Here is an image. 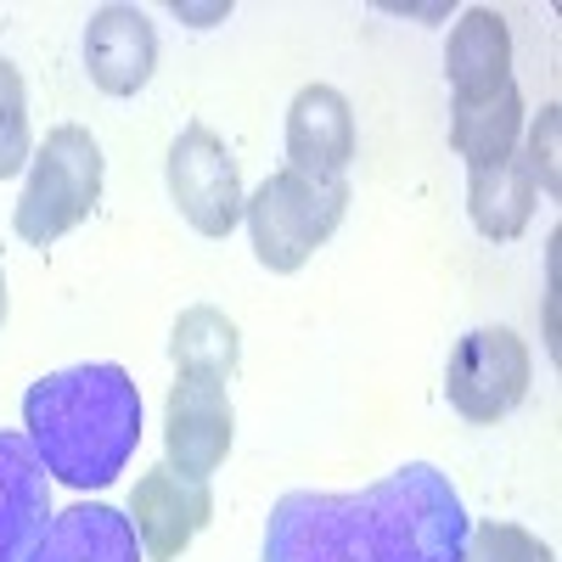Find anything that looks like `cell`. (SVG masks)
Here are the masks:
<instances>
[{"label":"cell","mask_w":562,"mask_h":562,"mask_svg":"<svg viewBox=\"0 0 562 562\" xmlns=\"http://www.w3.org/2000/svg\"><path fill=\"white\" fill-rule=\"evenodd\" d=\"M467 506L428 461L366 490H293L270 506L265 562H461Z\"/></svg>","instance_id":"6da1fadb"},{"label":"cell","mask_w":562,"mask_h":562,"mask_svg":"<svg viewBox=\"0 0 562 562\" xmlns=\"http://www.w3.org/2000/svg\"><path fill=\"white\" fill-rule=\"evenodd\" d=\"M23 428L52 479L108 490L140 445V389L113 360L63 366L23 394Z\"/></svg>","instance_id":"7a4b0ae2"},{"label":"cell","mask_w":562,"mask_h":562,"mask_svg":"<svg viewBox=\"0 0 562 562\" xmlns=\"http://www.w3.org/2000/svg\"><path fill=\"white\" fill-rule=\"evenodd\" d=\"M349 214V180H315L299 169H276L243 203L254 254L270 276H293L315 259V248L333 243V231Z\"/></svg>","instance_id":"3957f363"},{"label":"cell","mask_w":562,"mask_h":562,"mask_svg":"<svg viewBox=\"0 0 562 562\" xmlns=\"http://www.w3.org/2000/svg\"><path fill=\"white\" fill-rule=\"evenodd\" d=\"M102 147L85 124H57L45 147L29 158V186L18 198V237L29 248H52L57 237L79 231L102 203Z\"/></svg>","instance_id":"277c9868"},{"label":"cell","mask_w":562,"mask_h":562,"mask_svg":"<svg viewBox=\"0 0 562 562\" xmlns=\"http://www.w3.org/2000/svg\"><path fill=\"white\" fill-rule=\"evenodd\" d=\"M529 378H535L529 344L512 326H479V333L456 338L445 366V394L467 422L495 428L501 416H512L529 400Z\"/></svg>","instance_id":"5b68a950"},{"label":"cell","mask_w":562,"mask_h":562,"mask_svg":"<svg viewBox=\"0 0 562 562\" xmlns=\"http://www.w3.org/2000/svg\"><path fill=\"white\" fill-rule=\"evenodd\" d=\"M169 198L198 237H231L243 225V169L209 124H186L169 147Z\"/></svg>","instance_id":"8992f818"},{"label":"cell","mask_w":562,"mask_h":562,"mask_svg":"<svg viewBox=\"0 0 562 562\" xmlns=\"http://www.w3.org/2000/svg\"><path fill=\"white\" fill-rule=\"evenodd\" d=\"M237 439V411L220 383H192L175 378L169 400H164V467H175L180 479L209 484Z\"/></svg>","instance_id":"52a82bcc"},{"label":"cell","mask_w":562,"mask_h":562,"mask_svg":"<svg viewBox=\"0 0 562 562\" xmlns=\"http://www.w3.org/2000/svg\"><path fill=\"white\" fill-rule=\"evenodd\" d=\"M124 518H130L135 546L147 562H180V551L214 524V495H209V484L180 479L175 467H153V473L135 479Z\"/></svg>","instance_id":"ba28073f"},{"label":"cell","mask_w":562,"mask_h":562,"mask_svg":"<svg viewBox=\"0 0 562 562\" xmlns=\"http://www.w3.org/2000/svg\"><path fill=\"white\" fill-rule=\"evenodd\" d=\"M158 68V29L140 7H97L85 23V74L108 97H135Z\"/></svg>","instance_id":"9c48e42d"},{"label":"cell","mask_w":562,"mask_h":562,"mask_svg":"<svg viewBox=\"0 0 562 562\" xmlns=\"http://www.w3.org/2000/svg\"><path fill=\"white\" fill-rule=\"evenodd\" d=\"M52 518V473L29 434H0V562H29Z\"/></svg>","instance_id":"30bf717a"},{"label":"cell","mask_w":562,"mask_h":562,"mask_svg":"<svg viewBox=\"0 0 562 562\" xmlns=\"http://www.w3.org/2000/svg\"><path fill=\"white\" fill-rule=\"evenodd\" d=\"M288 169L315 180H344L355 158V108L333 85H304L288 108Z\"/></svg>","instance_id":"8fae6325"},{"label":"cell","mask_w":562,"mask_h":562,"mask_svg":"<svg viewBox=\"0 0 562 562\" xmlns=\"http://www.w3.org/2000/svg\"><path fill=\"white\" fill-rule=\"evenodd\" d=\"M445 79H450L456 108L490 102L495 90L512 85V29L495 7H467L456 18L450 45H445Z\"/></svg>","instance_id":"7c38bea8"},{"label":"cell","mask_w":562,"mask_h":562,"mask_svg":"<svg viewBox=\"0 0 562 562\" xmlns=\"http://www.w3.org/2000/svg\"><path fill=\"white\" fill-rule=\"evenodd\" d=\"M29 562H140V546L119 506L79 501L52 518V529H45Z\"/></svg>","instance_id":"4fadbf2b"},{"label":"cell","mask_w":562,"mask_h":562,"mask_svg":"<svg viewBox=\"0 0 562 562\" xmlns=\"http://www.w3.org/2000/svg\"><path fill=\"white\" fill-rule=\"evenodd\" d=\"M169 360L180 378L192 383H231L243 366V338H237V321L214 304H192L175 315V333H169Z\"/></svg>","instance_id":"5bb4252c"},{"label":"cell","mask_w":562,"mask_h":562,"mask_svg":"<svg viewBox=\"0 0 562 562\" xmlns=\"http://www.w3.org/2000/svg\"><path fill=\"white\" fill-rule=\"evenodd\" d=\"M535 180L524 169V158H506V164H490V169H467V214H473L479 237L490 243H518L529 220H535Z\"/></svg>","instance_id":"9a60e30c"},{"label":"cell","mask_w":562,"mask_h":562,"mask_svg":"<svg viewBox=\"0 0 562 562\" xmlns=\"http://www.w3.org/2000/svg\"><path fill=\"white\" fill-rule=\"evenodd\" d=\"M518 140H524V97H518V85L495 90L490 102H473V108L450 113V147H456V158H467V169H490V164L518 158Z\"/></svg>","instance_id":"2e32d148"},{"label":"cell","mask_w":562,"mask_h":562,"mask_svg":"<svg viewBox=\"0 0 562 562\" xmlns=\"http://www.w3.org/2000/svg\"><path fill=\"white\" fill-rule=\"evenodd\" d=\"M29 158H34V147H29V90H23V74L0 57V180H12Z\"/></svg>","instance_id":"e0dca14e"},{"label":"cell","mask_w":562,"mask_h":562,"mask_svg":"<svg viewBox=\"0 0 562 562\" xmlns=\"http://www.w3.org/2000/svg\"><path fill=\"white\" fill-rule=\"evenodd\" d=\"M461 562H557L551 546L518 524H473L467 529V546H461Z\"/></svg>","instance_id":"ac0fdd59"},{"label":"cell","mask_w":562,"mask_h":562,"mask_svg":"<svg viewBox=\"0 0 562 562\" xmlns=\"http://www.w3.org/2000/svg\"><path fill=\"white\" fill-rule=\"evenodd\" d=\"M562 108H540V119H535V130H529V153H524V169H529V180H535V192H546V198H557V119Z\"/></svg>","instance_id":"d6986e66"},{"label":"cell","mask_w":562,"mask_h":562,"mask_svg":"<svg viewBox=\"0 0 562 562\" xmlns=\"http://www.w3.org/2000/svg\"><path fill=\"white\" fill-rule=\"evenodd\" d=\"M169 12L175 18H192V29H214L220 18H231V0H214V7H186V0H175Z\"/></svg>","instance_id":"ffe728a7"},{"label":"cell","mask_w":562,"mask_h":562,"mask_svg":"<svg viewBox=\"0 0 562 562\" xmlns=\"http://www.w3.org/2000/svg\"><path fill=\"white\" fill-rule=\"evenodd\" d=\"M0 326H7V265H0Z\"/></svg>","instance_id":"44dd1931"}]
</instances>
